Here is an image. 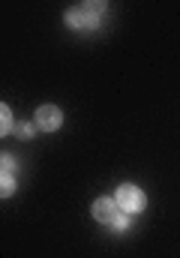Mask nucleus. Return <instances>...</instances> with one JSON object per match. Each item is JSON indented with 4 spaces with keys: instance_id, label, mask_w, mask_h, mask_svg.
<instances>
[{
    "instance_id": "nucleus-7",
    "label": "nucleus",
    "mask_w": 180,
    "mask_h": 258,
    "mask_svg": "<svg viewBox=\"0 0 180 258\" xmlns=\"http://www.w3.org/2000/svg\"><path fill=\"white\" fill-rule=\"evenodd\" d=\"M36 123H18V126H15V135H18V138H33V135H36Z\"/></svg>"
},
{
    "instance_id": "nucleus-5",
    "label": "nucleus",
    "mask_w": 180,
    "mask_h": 258,
    "mask_svg": "<svg viewBox=\"0 0 180 258\" xmlns=\"http://www.w3.org/2000/svg\"><path fill=\"white\" fill-rule=\"evenodd\" d=\"M12 129H15V123H12V111H9V105L3 102V105H0V135L6 138Z\"/></svg>"
},
{
    "instance_id": "nucleus-6",
    "label": "nucleus",
    "mask_w": 180,
    "mask_h": 258,
    "mask_svg": "<svg viewBox=\"0 0 180 258\" xmlns=\"http://www.w3.org/2000/svg\"><path fill=\"white\" fill-rule=\"evenodd\" d=\"M12 192H15V177H12V174H3V177H0V195L9 198Z\"/></svg>"
},
{
    "instance_id": "nucleus-9",
    "label": "nucleus",
    "mask_w": 180,
    "mask_h": 258,
    "mask_svg": "<svg viewBox=\"0 0 180 258\" xmlns=\"http://www.w3.org/2000/svg\"><path fill=\"white\" fill-rule=\"evenodd\" d=\"M111 228H114V231H126V228H129V216H120Z\"/></svg>"
},
{
    "instance_id": "nucleus-1",
    "label": "nucleus",
    "mask_w": 180,
    "mask_h": 258,
    "mask_svg": "<svg viewBox=\"0 0 180 258\" xmlns=\"http://www.w3.org/2000/svg\"><path fill=\"white\" fill-rule=\"evenodd\" d=\"M105 15V3H81V6H72L66 12V24L69 27H96Z\"/></svg>"
},
{
    "instance_id": "nucleus-4",
    "label": "nucleus",
    "mask_w": 180,
    "mask_h": 258,
    "mask_svg": "<svg viewBox=\"0 0 180 258\" xmlns=\"http://www.w3.org/2000/svg\"><path fill=\"white\" fill-rule=\"evenodd\" d=\"M33 123L39 129H45V132H54L63 123V111H60L57 105H39L36 114H33Z\"/></svg>"
},
{
    "instance_id": "nucleus-8",
    "label": "nucleus",
    "mask_w": 180,
    "mask_h": 258,
    "mask_svg": "<svg viewBox=\"0 0 180 258\" xmlns=\"http://www.w3.org/2000/svg\"><path fill=\"white\" fill-rule=\"evenodd\" d=\"M0 165H3V174H9V171L15 168V159H12L9 153H3V159H0Z\"/></svg>"
},
{
    "instance_id": "nucleus-2",
    "label": "nucleus",
    "mask_w": 180,
    "mask_h": 258,
    "mask_svg": "<svg viewBox=\"0 0 180 258\" xmlns=\"http://www.w3.org/2000/svg\"><path fill=\"white\" fill-rule=\"evenodd\" d=\"M114 201H117V207L126 213V216H132V213H141V210L147 207V195L141 192L138 186H132V183H123V186H117Z\"/></svg>"
},
{
    "instance_id": "nucleus-3",
    "label": "nucleus",
    "mask_w": 180,
    "mask_h": 258,
    "mask_svg": "<svg viewBox=\"0 0 180 258\" xmlns=\"http://www.w3.org/2000/svg\"><path fill=\"white\" fill-rule=\"evenodd\" d=\"M90 213H93V219L102 222V225H114L120 216H123V210L117 207L114 198H96L93 207H90Z\"/></svg>"
}]
</instances>
